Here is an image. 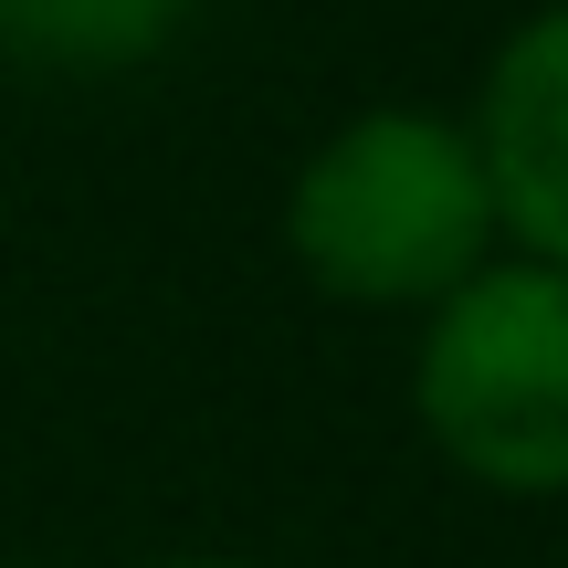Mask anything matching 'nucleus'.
<instances>
[{
    "label": "nucleus",
    "mask_w": 568,
    "mask_h": 568,
    "mask_svg": "<svg viewBox=\"0 0 568 568\" xmlns=\"http://www.w3.org/2000/svg\"><path fill=\"white\" fill-rule=\"evenodd\" d=\"M410 410L432 453L495 495H568V274L485 264L422 316Z\"/></svg>",
    "instance_id": "obj_2"
},
{
    "label": "nucleus",
    "mask_w": 568,
    "mask_h": 568,
    "mask_svg": "<svg viewBox=\"0 0 568 568\" xmlns=\"http://www.w3.org/2000/svg\"><path fill=\"white\" fill-rule=\"evenodd\" d=\"M190 0H0V53L21 74H126L180 32Z\"/></svg>",
    "instance_id": "obj_4"
},
{
    "label": "nucleus",
    "mask_w": 568,
    "mask_h": 568,
    "mask_svg": "<svg viewBox=\"0 0 568 568\" xmlns=\"http://www.w3.org/2000/svg\"><path fill=\"white\" fill-rule=\"evenodd\" d=\"M159 568H253V558H159Z\"/></svg>",
    "instance_id": "obj_5"
},
{
    "label": "nucleus",
    "mask_w": 568,
    "mask_h": 568,
    "mask_svg": "<svg viewBox=\"0 0 568 568\" xmlns=\"http://www.w3.org/2000/svg\"><path fill=\"white\" fill-rule=\"evenodd\" d=\"M295 274L337 305H443L464 274L495 264V201L464 116L368 105L347 116L284 190Z\"/></svg>",
    "instance_id": "obj_1"
},
{
    "label": "nucleus",
    "mask_w": 568,
    "mask_h": 568,
    "mask_svg": "<svg viewBox=\"0 0 568 568\" xmlns=\"http://www.w3.org/2000/svg\"><path fill=\"white\" fill-rule=\"evenodd\" d=\"M464 138L485 159L495 243H516L527 264L568 274V0L527 11L495 42Z\"/></svg>",
    "instance_id": "obj_3"
}]
</instances>
